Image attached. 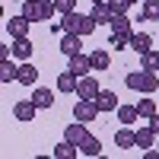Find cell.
Here are the masks:
<instances>
[{
	"label": "cell",
	"instance_id": "1",
	"mask_svg": "<svg viewBox=\"0 0 159 159\" xmlns=\"http://www.w3.org/2000/svg\"><path fill=\"white\" fill-rule=\"evenodd\" d=\"M124 86L134 89V92H140V96H153V92L159 89V76H156V70L140 67V70H130L124 76Z\"/></svg>",
	"mask_w": 159,
	"mask_h": 159
},
{
	"label": "cell",
	"instance_id": "2",
	"mask_svg": "<svg viewBox=\"0 0 159 159\" xmlns=\"http://www.w3.org/2000/svg\"><path fill=\"white\" fill-rule=\"evenodd\" d=\"M96 19H92V16H86V13H64V16H61V32H76V35H92V32H96Z\"/></svg>",
	"mask_w": 159,
	"mask_h": 159
},
{
	"label": "cell",
	"instance_id": "3",
	"mask_svg": "<svg viewBox=\"0 0 159 159\" xmlns=\"http://www.w3.org/2000/svg\"><path fill=\"white\" fill-rule=\"evenodd\" d=\"M102 111H99V105H96V99H80L76 105H73V118L76 121H83V124H89V121H96Z\"/></svg>",
	"mask_w": 159,
	"mask_h": 159
},
{
	"label": "cell",
	"instance_id": "4",
	"mask_svg": "<svg viewBox=\"0 0 159 159\" xmlns=\"http://www.w3.org/2000/svg\"><path fill=\"white\" fill-rule=\"evenodd\" d=\"M83 51V35H76V32H64L61 35V54L64 57H73Z\"/></svg>",
	"mask_w": 159,
	"mask_h": 159
},
{
	"label": "cell",
	"instance_id": "5",
	"mask_svg": "<svg viewBox=\"0 0 159 159\" xmlns=\"http://www.w3.org/2000/svg\"><path fill=\"white\" fill-rule=\"evenodd\" d=\"M99 92H102V86H99L96 76H89V73L80 76V83H76V96H80V99H96Z\"/></svg>",
	"mask_w": 159,
	"mask_h": 159
},
{
	"label": "cell",
	"instance_id": "6",
	"mask_svg": "<svg viewBox=\"0 0 159 159\" xmlns=\"http://www.w3.org/2000/svg\"><path fill=\"white\" fill-rule=\"evenodd\" d=\"M13 118H16V121H35L38 118V105L32 99H22V102L13 105Z\"/></svg>",
	"mask_w": 159,
	"mask_h": 159
},
{
	"label": "cell",
	"instance_id": "7",
	"mask_svg": "<svg viewBox=\"0 0 159 159\" xmlns=\"http://www.w3.org/2000/svg\"><path fill=\"white\" fill-rule=\"evenodd\" d=\"M96 105H99L102 115H115V111H118V96H115V89H102L99 96H96Z\"/></svg>",
	"mask_w": 159,
	"mask_h": 159
},
{
	"label": "cell",
	"instance_id": "8",
	"mask_svg": "<svg viewBox=\"0 0 159 159\" xmlns=\"http://www.w3.org/2000/svg\"><path fill=\"white\" fill-rule=\"evenodd\" d=\"M67 70H73L76 76H86V73L92 70V57H89V54H83V51H80V54L67 57Z\"/></svg>",
	"mask_w": 159,
	"mask_h": 159
},
{
	"label": "cell",
	"instance_id": "9",
	"mask_svg": "<svg viewBox=\"0 0 159 159\" xmlns=\"http://www.w3.org/2000/svg\"><path fill=\"white\" fill-rule=\"evenodd\" d=\"M32 51H35V45L29 42V35L13 38V57H16V61H29V57H32Z\"/></svg>",
	"mask_w": 159,
	"mask_h": 159
},
{
	"label": "cell",
	"instance_id": "10",
	"mask_svg": "<svg viewBox=\"0 0 159 159\" xmlns=\"http://www.w3.org/2000/svg\"><path fill=\"white\" fill-rule=\"evenodd\" d=\"M22 16L29 22H42L45 19V3H42V0H25V3H22Z\"/></svg>",
	"mask_w": 159,
	"mask_h": 159
},
{
	"label": "cell",
	"instance_id": "11",
	"mask_svg": "<svg viewBox=\"0 0 159 159\" xmlns=\"http://www.w3.org/2000/svg\"><path fill=\"white\" fill-rule=\"evenodd\" d=\"M29 19H25L22 16V13H19V16H13V19H7V32L13 35V38H22V35H29Z\"/></svg>",
	"mask_w": 159,
	"mask_h": 159
},
{
	"label": "cell",
	"instance_id": "12",
	"mask_svg": "<svg viewBox=\"0 0 159 159\" xmlns=\"http://www.w3.org/2000/svg\"><path fill=\"white\" fill-rule=\"evenodd\" d=\"M115 147H121V150L137 147V130H130V124H124V127L115 134Z\"/></svg>",
	"mask_w": 159,
	"mask_h": 159
},
{
	"label": "cell",
	"instance_id": "13",
	"mask_svg": "<svg viewBox=\"0 0 159 159\" xmlns=\"http://www.w3.org/2000/svg\"><path fill=\"white\" fill-rule=\"evenodd\" d=\"M92 19H96L99 25H111V19H115V10L108 7V3H92V13H89Z\"/></svg>",
	"mask_w": 159,
	"mask_h": 159
},
{
	"label": "cell",
	"instance_id": "14",
	"mask_svg": "<svg viewBox=\"0 0 159 159\" xmlns=\"http://www.w3.org/2000/svg\"><path fill=\"white\" fill-rule=\"evenodd\" d=\"M111 32L115 35H134V29H130V19H127V13H115V19H111Z\"/></svg>",
	"mask_w": 159,
	"mask_h": 159
},
{
	"label": "cell",
	"instance_id": "15",
	"mask_svg": "<svg viewBox=\"0 0 159 159\" xmlns=\"http://www.w3.org/2000/svg\"><path fill=\"white\" fill-rule=\"evenodd\" d=\"M156 137H159V134H156V130H153L150 124H147V127H137V147H140V150H150V147H156Z\"/></svg>",
	"mask_w": 159,
	"mask_h": 159
},
{
	"label": "cell",
	"instance_id": "16",
	"mask_svg": "<svg viewBox=\"0 0 159 159\" xmlns=\"http://www.w3.org/2000/svg\"><path fill=\"white\" fill-rule=\"evenodd\" d=\"M86 134H89V130H86V124H83V121H73V124H70L67 130H64V137H67L70 143H76V147H80L83 140H86Z\"/></svg>",
	"mask_w": 159,
	"mask_h": 159
},
{
	"label": "cell",
	"instance_id": "17",
	"mask_svg": "<svg viewBox=\"0 0 159 159\" xmlns=\"http://www.w3.org/2000/svg\"><path fill=\"white\" fill-rule=\"evenodd\" d=\"M73 156H80V147H76V143H70L67 137H64L57 147H54V159H73Z\"/></svg>",
	"mask_w": 159,
	"mask_h": 159
},
{
	"label": "cell",
	"instance_id": "18",
	"mask_svg": "<svg viewBox=\"0 0 159 159\" xmlns=\"http://www.w3.org/2000/svg\"><path fill=\"white\" fill-rule=\"evenodd\" d=\"M32 102L38 105V108H51V105H54V92H51L48 86H38L32 92Z\"/></svg>",
	"mask_w": 159,
	"mask_h": 159
},
{
	"label": "cell",
	"instance_id": "19",
	"mask_svg": "<svg viewBox=\"0 0 159 159\" xmlns=\"http://www.w3.org/2000/svg\"><path fill=\"white\" fill-rule=\"evenodd\" d=\"M130 48H134L137 54H147V51L153 48V38L147 32H134V35H130Z\"/></svg>",
	"mask_w": 159,
	"mask_h": 159
},
{
	"label": "cell",
	"instance_id": "20",
	"mask_svg": "<svg viewBox=\"0 0 159 159\" xmlns=\"http://www.w3.org/2000/svg\"><path fill=\"white\" fill-rule=\"evenodd\" d=\"M19 76V67L13 64V57H3L0 61V83H13Z\"/></svg>",
	"mask_w": 159,
	"mask_h": 159
},
{
	"label": "cell",
	"instance_id": "21",
	"mask_svg": "<svg viewBox=\"0 0 159 159\" xmlns=\"http://www.w3.org/2000/svg\"><path fill=\"white\" fill-rule=\"evenodd\" d=\"M16 80H19L22 86H35V80H38V70L32 67L29 61H22V64H19V76H16Z\"/></svg>",
	"mask_w": 159,
	"mask_h": 159
},
{
	"label": "cell",
	"instance_id": "22",
	"mask_svg": "<svg viewBox=\"0 0 159 159\" xmlns=\"http://www.w3.org/2000/svg\"><path fill=\"white\" fill-rule=\"evenodd\" d=\"M76 83H80V76H76L73 70H64V73L57 76V89H61V92H76Z\"/></svg>",
	"mask_w": 159,
	"mask_h": 159
},
{
	"label": "cell",
	"instance_id": "23",
	"mask_svg": "<svg viewBox=\"0 0 159 159\" xmlns=\"http://www.w3.org/2000/svg\"><path fill=\"white\" fill-rule=\"evenodd\" d=\"M137 115H140V121H150V118L156 115V102H153V96H143V99L137 102Z\"/></svg>",
	"mask_w": 159,
	"mask_h": 159
},
{
	"label": "cell",
	"instance_id": "24",
	"mask_svg": "<svg viewBox=\"0 0 159 159\" xmlns=\"http://www.w3.org/2000/svg\"><path fill=\"white\" fill-rule=\"evenodd\" d=\"M80 153H83V156H99L102 153V140L92 137V134H86V140L80 143Z\"/></svg>",
	"mask_w": 159,
	"mask_h": 159
},
{
	"label": "cell",
	"instance_id": "25",
	"mask_svg": "<svg viewBox=\"0 0 159 159\" xmlns=\"http://www.w3.org/2000/svg\"><path fill=\"white\" fill-rule=\"evenodd\" d=\"M137 105H118V121H121V124H134L137 121Z\"/></svg>",
	"mask_w": 159,
	"mask_h": 159
},
{
	"label": "cell",
	"instance_id": "26",
	"mask_svg": "<svg viewBox=\"0 0 159 159\" xmlns=\"http://www.w3.org/2000/svg\"><path fill=\"white\" fill-rule=\"evenodd\" d=\"M89 57H92V70H108V64H111V54H108V51H102V48L92 51Z\"/></svg>",
	"mask_w": 159,
	"mask_h": 159
},
{
	"label": "cell",
	"instance_id": "27",
	"mask_svg": "<svg viewBox=\"0 0 159 159\" xmlns=\"http://www.w3.org/2000/svg\"><path fill=\"white\" fill-rule=\"evenodd\" d=\"M140 19L159 22V0H147V3H143V16H140Z\"/></svg>",
	"mask_w": 159,
	"mask_h": 159
},
{
	"label": "cell",
	"instance_id": "28",
	"mask_svg": "<svg viewBox=\"0 0 159 159\" xmlns=\"http://www.w3.org/2000/svg\"><path fill=\"white\" fill-rule=\"evenodd\" d=\"M140 67H147V70H159V51H147V54H140Z\"/></svg>",
	"mask_w": 159,
	"mask_h": 159
},
{
	"label": "cell",
	"instance_id": "29",
	"mask_svg": "<svg viewBox=\"0 0 159 159\" xmlns=\"http://www.w3.org/2000/svg\"><path fill=\"white\" fill-rule=\"evenodd\" d=\"M108 45H115V51H121V48H130V38H127V35H115V32H111Z\"/></svg>",
	"mask_w": 159,
	"mask_h": 159
},
{
	"label": "cell",
	"instance_id": "30",
	"mask_svg": "<svg viewBox=\"0 0 159 159\" xmlns=\"http://www.w3.org/2000/svg\"><path fill=\"white\" fill-rule=\"evenodd\" d=\"M105 3H108L115 13H127L130 10V3H134V0H105Z\"/></svg>",
	"mask_w": 159,
	"mask_h": 159
},
{
	"label": "cell",
	"instance_id": "31",
	"mask_svg": "<svg viewBox=\"0 0 159 159\" xmlns=\"http://www.w3.org/2000/svg\"><path fill=\"white\" fill-rule=\"evenodd\" d=\"M54 7H57V13L64 16V13H73L76 10V0H54Z\"/></svg>",
	"mask_w": 159,
	"mask_h": 159
},
{
	"label": "cell",
	"instance_id": "32",
	"mask_svg": "<svg viewBox=\"0 0 159 159\" xmlns=\"http://www.w3.org/2000/svg\"><path fill=\"white\" fill-rule=\"evenodd\" d=\"M150 127H153V130H156V134H159V111H156V115L150 118Z\"/></svg>",
	"mask_w": 159,
	"mask_h": 159
},
{
	"label": "cell",
	"instance_id": "33",
	"mask_svg": "<svg viewBox=\"0 0 159 159\" xmlns=\"http://www.w3.org/2000/svg\"><path fill=\"white\" fill-rule=\"evenodd\" d=\"M92 3H105V0H92Z\"/></svg>",
	"mask_w": 159,
	"mask_h": 159
},
{
	"label": "cell",
	"instance_id": "34",
	"mask_svg": "<svg viewBox=\"0 0 159 159\" xmlns=\"http://www.w3.org/2000/svg\"><path fill=\"white\" fill-rule=\"evenodd\" d=\"M156 150H159V140H156Z\"/></svg>",
	"mask_w": 159,
	"mask_h": 159
},
{
	"label": "cell",
	"instance_id": "35",
	"mask_svg": "<svg viewBox=\"0 0 159 159\" xmlns=\"http://www.w3.org/2000/svg\"><path fill=\"white\" fill-rule=\"evenodd\" d=\"M140 3H147V0H140Z\"/></svg>",
	"mask_w": 159,
	"mask_h": 159
}]
</instances>
